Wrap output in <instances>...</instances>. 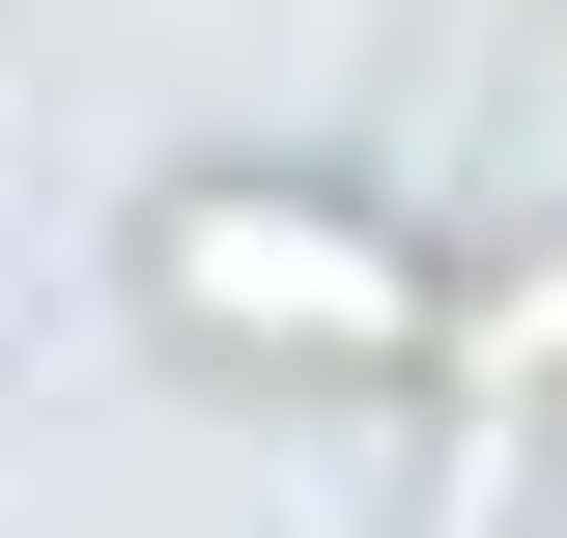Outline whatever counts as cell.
Here are the masks:
<instances>
[{"mask_svg":"<svg viewBox=\"0 0 567 538\" xmlns=\"http://www.w3.org/2000/svg\"><path fill=\"white\" fill-rule=\"evenodd\" d=\"M171 312H199V340H398V256L256 227V199H171Z\"/></svg>","mask_w":567,"mask_h":538,"instance_id":"6da1fadb","label":"cell"}]
</instances>
